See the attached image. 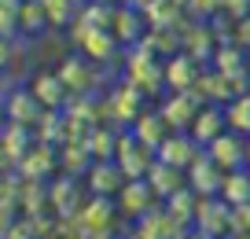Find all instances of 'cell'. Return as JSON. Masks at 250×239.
Masks as SVG:
<instances>
[{
    "mask_svg": "<svg viewBox=\"0 0 250 239\" xmlns=\"http://www.w3.org/2000/svg\"><path fill=\"white\" fill-rule=\"evenodd\" d=\"M118 74L129 81L133 88H140L147 100H158L162 103L166 96H169V88H166V70H162V59L151 52H144V48H129V52H122V70Z\"/></svg>",
    "mask_w": 250,
    "mask_h": 239,
    "instance_id": "1",
    "label": "cell"
},
{
    "mask_svg": "<svg viewBox=\"0 0 250 239\" xmlns=\"http://www.w3.org/2000/svg\"><path fill=\"white\" fill-rule=\"evenodd\" d=\"M144 100H147V96H144L140 88H133L122 74H118L114 81L107 85V92H103V122L114 125L118 132H129L136 125V118L147 110Z\"/></svg>",
    "mask_w": 250,
    "mask_h": 239,
    "instance_id": "2",
    "label": "cell"
},
{
    "mask_svg": "<svg viewBox=\"0 0 250 239\" xmlns=\"http://www.w3.org/2000/svg\"><path fill=\"white\" fill-rule=\"evenodd\" d=\"M55 77L62 81V88L70 92V100H78V96H96V92H107L103 85H110L118 74H103L100 66H92V63L85 59L81 52L66 55V59L59 63V70H55Z\"/></svg>",
    "mask_w": 250,
    "mask_h": 239,
    "instance_id": "3",
    "label": "cell"
},
{
    "mask_svg": "<svg viewBox=\"0 0 250 239\" xmlns=\"http://www.w3.org/2000/svg\"><path fill=\"white\" fill-rule=\"evenodd\" d=\"M70 44L74 52H81L88 63H100V66H110L114 59H122V44L114 41L110 30H92L85 22L70 26Z\"/></svg>",
    "mask_w": 250,
    "mask_h": 239,
    "instance_id": "4",
    "label": "cell"
},
{
    "mask_svg": "<svg viewBox=\"0 0 250 239\" xmlns=\"http://www.w3.org/2000/svg\"><path fill=\"white\" fill-rule=\"evenodd\" d=\"M88 192L85 184H81L78 177H66V173H59V177L48 180V202H52V217L55 221H70V217L81 214V206H85Z\"/></svg>",
    "mask_w": 250,
    "mask_h": 239,
    "instance_id": "5",
    "label": "cell"
},
{
    "mask_svg": "<svg viewBox=\"0 0 250 239\" xmlns=\"http://www.w3.org/2000/svg\"><path fill=\"white\" fill-rule=\"evenodd\" d=\"M203 107H206V100L191 88V92H169L158 103V114L169 125V132H191V125H195V118H199Z\"/></svg>",
    "mask_w": 250,
    "mask_h": 239,
    "instance_id": "6",
    "label": "cell"
},
{
    "mask_svg": "<svg viewBox=\"0 0 250 239\" xmlns=\"http://www.w3.org/2000/svg\"><path fill=\"white\" fill-rule=\"evenodd\" d=\"M210 70H217L235 92L247 96V88H250V52H243L235 44H221L213 63H210Z\"/></svg>",
    "mask_w": 250,
    "mask_h": 239,
    "instance_id": "7",
    "label": "cell"
},
{
    "mask_svg": "<svg viewBox=\"0 0 250 239\" xmlns=\"http://www.w3.org/2000/svg\"><path fill=\"white\" fill-rule=\"evenodd\" d=\"M114 162H118V170H122L125 180H147V170L155 166V151H147L133 132H122Z\"/></svg>",
    "mask_w": 250,
    "mask_h": 239,
    "instance_id": "8",
    "label": "cell"
},
{
    "mask_svg": "<svg viewBox=\"0 0 250 239\" xmlns=\"http://www.w3.org/2000/svg\"><path fill=\"white\" fill-rule=\"evenodd\" d=\"M4 118H8L11 125H26V129H37V122L44 118V107L37 103V96L30 92V85H11L8 92H4Z\"/></svg>",
    "mask_w": 250,
    "mask_h": 239,
    "instance_id": "9",
    "label": "cell"
},
{
    "mask_svg": "<svg viewBox=\"0 0 250 239\" xmlns=\"http://www.w3.org/2000/svg\"><path fill=\"white\" fill-rule=\"evenodd\" d=\"M217 48H221V41H217V33L210 30V22H191V19L184 22V37H180V52H184V55H191V59H195V63H199L203 70H206V66L213 63Z\"/></svg>",
    "mask_w": 250,
    "mask_h": 239,
    "instance_id": "10",
    "label": "cell"
},
{
    "mask_svg": "<svg viewBox=\"0 0 250 239\" xmlns=\"http://www.w3.org/2000/svg\"><path fill=\"white\" fill-rule=\"evenodd\" d=\"M228 214H232V206L225 199H199L191 232L199 239H228Z\"/></svg>",
    "mask_w": 250,
    "mask_h": 239,
    "instance_id": "11",
    "label": "cell"
},
{
    "mask_svg": "<svg viewBox=\"0 0 250 239\" xmlns=\"http://www.w3.org/2000/svg\"><path fill=\"white\" fill-rule=\"evenodd\" d=\"M55 170H59V147L33 144V151L22 158V166H19L15 173L26 180V184H48V180L55 177Z\"/></svg>",
    "mask_w": 250,
    "mask_h": 239,
    "instance_id": "12",
    "label": "cell"
},
{
    "mask_svg": "<svg viewBox=\"0 0 250 239\" xmlns=\"http://www.w3.org/2000/svg\"><path fill=\"white\" fill-rule=\"evenodd\" d=\"M199 154H203V147L195 144V140L188 136V132H169L166 136V144L158 147V162H166V166H173V170H180L188 177V170L199 162Z\"/></svg>",
    "mask_w": 250,
    "mask_h": 239,
    "instance_id": "13",
    "label": "cell"
},
{
    "mask_svg": "<svg viewBox=\"0 0 250 239\" xmlns=\"http://www.w3.org/2000/svg\"><path fill=\"white\" fill-rule=\"evenodd\" d=\"M206 158H210L221 173L247 170V140L235 136V132H225V136H217L210 147H206Z\"/></svg>",
    "mask_w": 250,
    "mask_h": 239,
    "instance_id": "14",
    "label": "cell"
},
{
    "mask_svg": "<svg viewBox=\"0 0 250 239\" xmlns=\"http://www.w3.org/2000/svg\"><path fill=\"white\" fill-rule=\"evenodd\" d=\"M114 221H118V199H100V195H88L81 214H78V228L85 232V236L118 228Z\"/></svg>",
    "mask_w": 250,
    "mask_h": 239,
    "instance_id": "15",
    "label": "cell"
},
{
    "mask_svg": "<svg viewBox=\"0 0 250 239\" xmlns=\"http://www.w3.org/2000/svg\"><path fill=\"white\" fill-rule=\"evenodd\" d=\"M155 206H158V199H155L147 180H125V188L118 192V214L129 217L133 224L140 221L144 214H151Z\"/></svg>",
    "mask_w": 250,
    "mask_h": 239,
    "instance_id": "16",
    "label": "cell"
},
{
    "mask_svg": "<svg viewBox=\"0 0 250 239\" xmlns=\"http://www.w3.org/2000/svg\"><path fill=\"white\" fill-rule=\"evenodd\" d=\"M33 144H37V140H33V129L4 122V129H0V158H4L11 170L22 166V158L33 151Z\"/></svg>",
    "mask_w": 250,
    "mask_h": 239,
    "instance_id": "17",
    "label": "cell"
},
{
    "mask_svg": "<svg viewBox=\"0 0 250 239\" xmlns=\"http://www.w3.org/2000/svg\"><path fill=\"white\" fill-rule=\"evenodd\" d=\"M225 177L228 173H221L217 166L206 158V151L199 154V162L188 170V188L199 195V199H221V188H225Z\"/></svg>",
    "mask_w": 250,
    "mask_h": 239,
    "instance_id": "18",
    "label": "cell"
},
{
    "mask_svg": "<svg viewBox=\"0 0 250 239\" xmlns=\"http://www.w3.org/2000/svg\"><path fill=\"white\" fill-rule=\"evenodd\" d=\"M110 33H114V41L122 44V52H129V48H136L144 37H147V22H144V15H140L136 8H125V4H118Z\"/></svg>",
    "mask_w": 250,
    "mask_h": 239,
    "instance_id": "19",
    "label": "cell"
},
{
    "mask_svg": "<svg viewBox=\"0 0 250 239\" xmlns=\"http://www.w3.org/2000/svg\"><path fill=\"white\" fill-rule=\"evenodd\" d=\"M162 70H166V88H169V92H191V88L199 85V74H203V66L184 52H177L173 59H166Z\"/></svg>",
    "mask_w": 250,
    "mask_h": 239,
    "instance_id": "20",
    "label": "cell"
},
{
    "mask_svg": "<svg viewBox=\"0 0 250 239\" xmlns=\"http://www.w3.org/2000/svg\"><path fill=\"white\" fill-rule=\"evenodd\" d=\"M228 132V118H225V107H213V103H206L203 110H199V118H195V125H191V132L188 136L195 140L199 147H210L217 136H225Z\"/></svg>",
    "mask_w": 250,
    "mask_h": 239,
    "instance_id": "21",
    "label": "cell"
},
{
    "mask_svg": "<svg viewBox=\"0 0 250 239\" xmlns=\"http://www.w3.org/2000/svg\"><path fill=\"white\" fill-rule=\"evenodd\" d=\"M88 195H100V199H118V192L125 188V177L118 170V162H96L85 177Z\"/></svg>",
    "mask_w": 250,
    "mask_h": 239,
    "instance_id": "22",
    "label": "cell"
},
{
    "mask_svg": "<svg viewBox=\"0 0 250 239\" xmlns=\"http://www.w3.org/2000/svg\"><path fill=\"white\" fill-rule=\"evenodd\" d=\"M30 92L37 96V103L44 110H66V103H70V92L62 88V81L55 77V70H44V74H37L30 81Z\"/></svg>",
    "mask_w": 250,
    "mask_h": 239,
    "instance_id": "23",
    "label": "cell"
},
{
    "mask_svg": "<svg viewBox=\"0 0 250 239\" xmlns=\"http://www.w3.org/2000/svg\"><path fill=\"white\" fill-rule=\"evenodd\" d=\"M140 15L147 22V30H180L188 22V11L180 4H173V0H151Z\"/></svg>",
    "mask_w": 250,
    "mask_h": 239,
    "instance_id": "24",
    "label": "cell"
},
{
    "mask_svg": "<svg viewBox=\"0 0 250 239\" xmlns=\"http://www.w3.org/2000/svg\"><path fill=\"white\" fill-rule=\"evenodd\" d=\"M129 132H133V136L140 140L147 151H155V154H158V147H162V144H166V136H169V125L162 122L158 107H147L140 118H136V125H133Z\"/></svg>",
    "mask_w": 250,
    "mask_h": 239,
    "instance_id": "25",
    "label": "cell"
},
{
    "mask_svg": "<svg viewBox=\"0 0 250 239\" xmlns=\"http://www.w3.org/2000/svg\"><path fill=\"white\" fill-rule=\"evenodd\" d=\"M147 184H151V192H155L158 202H169L180 188H188V177L180 170H173V166H166V162L155 158V166L147 170Z\"/></svg>",
    "mask_w": 250,
    "mask_h": 239,
    "instance_id": "26",
    "label": "cell"
},
{
    "mask_svg": "<svg viewBox=\"0 0 250 239\" xmlns=\"http://www.w3.org/2000/svg\"><path fill=\"white\" fill-rule=\"evenodd\" d=\"M195 92L203 96L206 103H213V107H228V103H232L235 96H239V92H235V88L225 81V77H221L217 70H210V66H206L203 74H199V85H195Z\"/></svg>",
    "mask_w": 250,
    "mask_h": 239,
    "instance_id": "27",
    "label": "cell"
},
{
    "mask_svg": "<svg viewBox=\"0 0 250 239\" xmlns=\"http://www.w3.org/2000/svg\"><path fill=\"white\" fill-rule=\"evenodd\" d=\"M118 140H122V132H118L114 125H96L85 136V147H88V154H92V162H114L118 158Z\"/></svg>",
    "mask_w": 250,
    "mask_h": 239,
    "instance_id": "28",
    "label": "cell"
},
{
    "mask_svg": "<svg viewBox=\"0 0 250 239\" xmlns=\"http://www.w3.org/2000/svg\"><path fill=\"white\" fill-rule=\"evenodd\" d=\"M92 166H96V162H92V154H88L85 144H62V147H59V173L85 180Z\"/></svg>",
    "mask_w": 250,
    "mask_h": 239,
    "instance_id": "29",
    "label": "cell"
},
{
    "mask_svg": "<svg viewBox=\"0 0 250 239\" xmlns=\"http://www.w3.org/2000/svg\"><path fill=\"white\" fill-rule=\"evenodd\" d=\"M162 206H166V214H169L184 232H191V224H195V210H199V195L191 192V188H180V192L173 195L169 202H162Z\"/></svg>",
    "mask_w": 250,
    "mask_h": 239,
    "instance_id": "30",
    "label": "cell"
},
{
    "mask_svg": "<svg viewBox=\"0 0 250 239\" xmlns=\"http://www.w3.org/2000/svg\"><path fill=\"white\" fill-rule=\"evenodd\" d=\"M33 140H37V144H48V147H62L66 144V114H62V110H44V118H41L37 129H33Z\"/></svg>",
    "mask_w": 250,
    "mask_h": 239,
    "instance_id": "31",
    "label": "cell"
},
{
    "mask_svg": "<svg viewBox=\"0 0 250 239\" xmlns=\"http://www.w3.org/2000/svg\"><path fill=\"white\" fill-rule=\"evenodd\" d=\"M19 210H22L26 221L48 217V214H52V202H48V184H26V180H22V199H19Z\"/></svg>",
    "mask_w": 250,
    "mask_h": 239,
    "instance_id": "32",
    "label": "cell"
},
{
    "mask_svg": "<svg viewBox=\"0 0 250 239\" xmlns=\"http://www.w3.org/2000/svg\"><path fill=\"white\" fill-rule=\"evenodd\" d=\"M44 4V15H48V26L52 30H70L78 22V0H41Z\"/></svg>",
    "mask_w": 250,
    "mask_h": 239,
    "instance_id": "33",
    "label": "cell"
},
{
    "mask_svg": "<svg viewBox=\"0 0 250 239\" xmlns=\"http://www.w3.org/2000/svg\"><path fill=\"white\" fill-rule=\"evenodd\" d=\"M22 4L26 0H0V37L4 41H22V26H19V19H22Z\"/></svg>",
    "mask_w": 250,
    "mask_h": 239,
    "instance_id": "34",
    "label": "cell"
},
{
    "mask_svg": "<svg viewBox=\"0 0 250 239\" xmlns=\"http://www.w3.org/2000/svg\"><path fill=\"white\" fill-rule=\"evenodd\" d=\"M221 199L228 206H243L250 202V170H235L225 177V188H221Z\"/></svg>",
    "mask_w": 250,
    "mask_h": 239,
    "instance_id": "35",
    "label": "cell"
},
{
    "mask_svg": "<svg viewBox=\"0 0 250 239\" xmlns=\"http://www.w3.org/2000/svg\"><path fill=\"white\" fill-rule=\"evenodd\" d=\"M225 118H228V132L250 140V96H235L225 107Z\"/></svg>",
    "mask_w": 250,
    "mask_h": 239,
    "instance_id": "36",
    "label": "cell"
},
{
    "mask_svg": "<svg viewBox=\"0 0 250 239\" xmlns=\"http://www.w3.org/2000/svg\"><path fill=\"white\" fill-rule=\"evenodd\" d=\"M114 11L118 8H110V4H96V0H88L85 8L78 11V22L92 26V30H110V26H114Z\"/></svg>",
    "mask_w": 250,
    "mask_h": 239,
    "instance_id": "37",
    "label": "cell"
},
{
    "mask_svg": "<svg viewBox=\"0 0 250 239\" xmlns=\"http://www.w3.org/2000/svg\"><path fill=\"white\" fill-rule=\"evenodd\" d=\"M19 26H22V41L33 37V33H41L48 26V15H44V4L41 0H26L22 4V19H19Z\"/></svg>",
    "mask_w": 250,
    "mask_h": 239,
    "instance_id": "38",
    "label": "cell"
},
{
    "mask_svg": "<svg viewBox=\"0 0 250 239\" xmlns=\"http://www.w3.org/2000/svg\"><path fill=\"white\" fill-rule=\"evenodd\" d=\"M188 19L191 22H210V19L221 15V0H188Z\"/></svg>",
    "mask_w": 250,
    "mask_h": 239,
    "instance_id": "39",
    "label": "cell"
},
{
    "mask_svg": "<svg viewBox=\"0 0 250 239\" xmlns=\"http://www.w3.org/2000/svg\"><path fill=\"white\" fill-rule=\"evenodd\" d=\"M250 232V202H243V206H232V214H228V236H247Z\"/></svg>",
    "mask_w": 250,
    "mask_h": 239,
    "instance_id": "40",
    "label": "cell"
},
{
    "mask_svg": "<svg viewBox=\"0 0 250 239\" xmlns=\"http://www.w3.org/2000/svg\"><path fill=\"white\" fill-rule=\"evenodd\" d=\"M221 15L243 22V19H250V0H221Z\"/></svg>",
    "mask_w": 250,
    "mask_h": 239,
    "instance_id": "41",
    "label": "cell"
},
{
    "mask_svg": "<svg viewBox=\"0 0 250 239\" xmlns=\"http://www.w3.org/2000/svg\"><path fill=\"white\" fill-rule=\"evenodd\" d=\"M235 48H243V52H250V19H243V22H235V37H232Z\"/></svg>",
    "mask_w": 250,
    "mask_h": 239,
    "instance_id": "42",
    "label": "cell"
},
{
    "mask_svg": "<svg viewBox=\"0 0 250 239\" xmlns=\"http://www.w3.org/2000/svg\"><path fill=\"white\" fill-rule=\"evenodd\" d=\"M4 239H37V236H33V224H30V221H19Z\"/></svg>",
    "mask_w": 250,
    "mask_h": 239,
    "instance_id": "43",
    "label": "cell"
},
{
    "mask_svg": "<svg viewBox=\"0 0 250 239\" xmlns=\"http://www.w3.org/2000/svg\"><path fill=\"white\" fill-rule=\"evenodd\" d=\"M11 52H15V44L0 37V70H4V66H8V63H11Z\"/></svg>",
    "mask_w": 250,
    "mask_h": 239,
    "instance_id": "44",
    "label": "cell"
},
{
    "mask_svg": "<svg viewBox=\"0 0 250 239\" xmlns=\"http://www.w3.org/2000/svg\"><path fill=\"white\" fill-rule=\"evenodd\" d=\"M85 239H125V236H118V228H110V232H92V236H85Z\"/></svg>",
    "mask_w": 250,
    "mask_h": 239,
    "instance_id": "45",
    "label": "cell"
},
{
    "mask_svg": "<svg viewBox=\"0 0 250 239\" xmlns=\"http://www.w3.org/2000/svg\"><path fill=\"white\" fill-rule=\"evenodd\" d=\"M11 173H15V170H11V166H8V162H4V158H0V188L8 184V177H11Z\"/></svg>",
    "mask_w": 250,
    "mask_h": 239,
    "instance_id": "46",
    "label": "cell"
},
{
    "mask_svg": "<svg viewBox=\"0 0 250 239\" xmlns=\"http://www.w3.org/2000/svg\"><path fill=\"white\" fill-rule=\"evenodd\" d=\"M96 4H110V8H118V4H122V0H96Z\"/></svg>",
    "mask_w": 250,
    "mask_h": 239,
    "instance_id": "47",
    "label": "cell"
},
{
    "mask_svg": "<svg viewBox=\"0 0 250 239\" xmlns=\"http://www.w3.org/2000/svg\"><path fill=\"white\" fill-rule=\"evenodd\" d=\"M4 92H8V81H4V77H0V96H4Z\"/></svg>",
    "mask_w": 250,
    "mask_h": 239,
    "instance_id": "48",
    "label": "cell"
},
{
    "mask_svg": "<svg viewBox=\"0 0 250 239\" xmlns=\"http://www.w3.org/2000/svg\"><path fill=\"white\" fill-rule=\"evenodd\" d=\"M247 170H250V140H247Z\"/></svg>",
    "mask_w": 250,
    "mask_h": 239,
    "instance_id": "49",
    "label": "cell"
},
{
    "mask_svg": "<svg viewBox=\"0 0 250 239\" xmlns=\"http://www.w3.org/2000/svg\"><path fill=\"white\" fill-rule=\"evenodd\" d=\"M228 239H250V232H247V236H228Z\"/></svg>",
    "mask_w": 250,
    "mask_h": 239,
    "instance_id": "50",
    "label": "cell"
},
{
    "mask_svg": "<svg viewBox=\"0 0 250 239\" xmlns=\"http://www.w3.org/2000/svg\"><path fill=\"white\" fill-rule=\"evenodd\" d=\"M173 4H180V8H188V0H173Z\"/></svg>",
    "mask_w": 250,
    "mask_h": 239,
    "instance_id": "51",
    "label": "cell"
},
{
    "mask_svg": "<svg viewBox=\"0 0 250 239\" xmlns=\"http://www.w3.org/2000/svg\"><path fill=\"white\" fill-rule=\"evenodd\" d=\"M184 239H199V236H195V232H188V236H184Z\"/></svg>",
    "mask_w": 250,
    "mask_h": 239,
    "instance_id": "52",
    "label": "cell"
},
{
    "mask_svg": "<svg viewBox=\"0 0 250 239\" xmlns=\"http://www.w3.org/2000/svg\"><path fill=\"white\" fill-rule=\"evenodd\" d=\"M247 96H250V88H247Z\"/></svg>",
    "mask_w": 250,
    "mask_h": 239,
    "instance_id": "53",
    "label": "cell"
}]
</instances>
